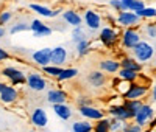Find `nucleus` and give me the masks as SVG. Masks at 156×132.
Segmentation results:
<instances>
[{
	"label": "nucleus",
	"instance_id": "obj_1",
	"mask_svg": "<svg viewBox=\"0 0 156 132\" xmlns=\"http://www.w3.org/2000/svg\"><path fill=\"white\" fill-rule=\"evenodd\" d=\"M154 45H151L150 42L147 41H140L134 48H133V56L140 62V64H144V62H148L153 59L154 56Z\"/></svg>",
	"mask_w": 156,
	"mask_h": 132
},
{
	"label": "nucleus",
	"instance_id": "obj_2",
	"mask_svg": "<svg viewBox=\"0 0 156 132\" xmlns=\"http://www.w3.org/2000/svg\"><path fill=\"white\" fill-rule=\"evenodd\" d=\"M140 41H142V39H140V33L134 28V26H133V28H125L120 33V45L125 50H133Z\"/></svg>",
	"mask_w": 156,
	"mask_h": 132
},
{
	"label": "nucleus",
	"instance_id": "obj_3",
	"mask_svg": "<svg viewBox=\"0 0 156 132\" xmlns=\"http://www.w3.org/2000/svg\"><path fill=\"white\" fill-rule=\"evenodd\" d=\"M98 39L106 48H112L117 42H119L120 34L115 28H112V26H103V28H100Z\"/></svg>",
	"mask_w": 156,
	"mask_h": 132
},
{
	"label": "nucleus",
	"instance_id": "obj_4",
	"mask_svg": "<svg viewBox=\"0 0 156 132\" xmlns=\"http://www.w3.org/2000/svg\"><path fill=\"white\" fill-rule=\"evenodd\" d=\"M140 17L137 16L136 11H120L119 16H117V23L123 28H133V26L139 25L140 23Z\"/></svg>",
	"mask_w": 156,
	"mask_h": 132
},
{
	"label": "nucleus",
	"instance_id": "obj_5",
	"mask_svg": "<svg viewBox=\"0 0 156 132\" xmlns=\"http://www.w3.org/2000/svg\"><path fill=\"white\" fill-rule=\"evenodd\" d=\"M101 16L98 14V12H95L94 9H86L84 14H83V25L86 26L87 30L90 31H97L101 28Z\"/></svg>",
	"mask_w": 156,
	"mask_h": 132
},
{
	"label": "nucleus",
	"instance_id": "obj_6",
	"mask_svg": "<svg viewBox=\"0 0 156 132\" xmlns=\"http://www.w3.org/2000/svg\"><path fill=\"white\" fill-rule=\"evenodd\" d=\"M2 75L9 79L11 86H23V84H27V76H25L23 72L19 70L17 67H5V69H2Z\"/></svg>",
	"mask_w": 156,
	"mask_h": 132
},
{
	"label": "nucleus",
	"instance_id": "obj_7",
	"mask_svg": "<svg viewBox=\"0 0 156 132\" xmlns=\"http://www.w3.org/2000/svg\"><path fill=\"white\" fill-rule=\"evenodd\" d=\"M48 86V81L37 72H31L27 75V87L34 90V92H42Z\"/></svg>",
	"mask_w": 156,
	"mask_h": 132
},
{
	"label": "nucleus",
	"instance_id": "obj_8",
	"mask_svg": "<svg viewBox=\"0 0 156 132\" xmlns=\"http://www.w3.org/2000/svg\"><path fill=\"white\" fill-rule=\"evenodd\" d=\"M148 92V87L139 83H129L126 92L122 95L123 100H142Z\"/></svg>",
	"mask_w": 156,
	"mask_h": 132
},
{
	"label": "nucleus",
	"instance_id": "obj_9",
	"mask_svg": "<svg viewBox=\"0 0 156 132\" xmlns=\"http://www.w3.org/2000/svg\"><path fill=\"white\" fill-rule=\"evenodd\" d=\"M153 117H154V109L151 107L150 104H142V107H140V109L137 110V113L134 115L133 121L144 127V126H147V124L153 120Z\"/></svg>",
	"mask_w": 156,
	"mask_h": 132
},
{
	"label": "nucleus",
	"instance_id": "obj_10",
	"mask_svg": "<svg viewBox=\"0 0 156 132\" xmlns=\"http://www.w3.org/2000/svg\"><path fill=\"white\" fill-rule=\"evenodd\" d=\"M78 113H80L83 118H87L90 121H97V120H101V118H105V110H101L95 106H78Z\"/></svg>",
	"mask_w": 156,
	"mask_h": 132
},
{
	"label": "nucleus",
	"instance_id": "obj_11",
	"mask_svg": "<svg viewBox=\"0 0 156 132\" xmlns=\"http://www.w3.org/2000/svg\"><path fill=\"white\" fill-rule=\"evenodd\" d=\"M108 113H109V117H114V118H117V120H120L122 123H125V121H129V120H133L134 118V115L129 112L123 104H117V106H109L108 107Z\"/></svg>",
	"mask_w": 156,
	"mask_h": 132
},
{
	"label": "nucleus",
	"instance_id": "obj_12",
	"mask_svg": "<svg viewBox=\"0 0 156 132\" xmlns=\"http://www.w3.org/2000/svg\"><path fill=\"white\" fill-rule=\"evenodd\" d=\"M31 59L34 64H37L39 67H45V65L51 64V48L45 47L41 50H36L31 53Z\"/></svg>",
	"mask_w": 156,
	"mask_h": 132
},
{
	"label": "nucleus",
	"instance_id": "obj_13",
	"mask_svg": "<svg viewBox=\"0 0 156 132\" xmlns=\"http://www.w3.org/2000/svg\"><path fill=\"white\" fill-rule=\"evenodd\" d=\"M30 26H31V31H33L34 37H45V36H50L51 33H53L51 26L45 25L42 20H39V19H33Z\"/></svg>",
	"mask_w": 156,
	"mask_h": 132
},
{
	"label": "nucleus",
	"instance_id": "obj_14",
	"mask_svg": "<svg viewBox=\"0 0 156 132\" xmlns=\"http://www.w3.org/2000/svg\"><path fill=\"white\" fill-rule=\"evenodd\" d=\"M67 56H69V53H67L66 47L58 45L55 48H51V64L61 65V67H62V65L67 62Z\"/></svg>",
	"mask_w": 156,
	"mask_h": 132
},
{
	"label": "nucleus",
	"instance_id": "obj_15",
	"mask_svg": "<svg viewBox=\"0 0 156 132\" xmlns=\"http://www.w3.org/2000/svg\"><path fill=\"white\" fill-rule=\"evenodd\" d=\"M87 83L90 87L94 89H100L106 84V76H105V72L101 70H92L89 75H87Z\"/></svg>",
	"mask_w": 156,
	"mask_h": 132
},
{
	"label": "nucleus",
	"instance_id": "obj_16",
	"mask_svg": "<svg viewBox=\"0 0 156 132\" xmlns=\"http://www.w3.org/2000/svg\"><path fill=\"white\" fill-rule=\"evenodd\" d=\"M31 123L36 126V127H45L48 124V115L47 112L42 109V107H36L31 113Z\"/></svg>",
	"mask_w": 156,
	"mask_h": 132
},
{
	"label": "nucleus",
	"instance_id": "obj_17",
	"mask_svg": "<svg viewBox=\"0 0 156 132\" xmlns=\"http://www.w3.org/2000/svg\"><path fill=\"white\" fill-rule=\"evenodd\" d=\"M62 20L70 26H83V16H80L75 9H66L62 12Z\"/></svg>",
	"mask_w": 156,
	"mask_h": 132
},
{
	"label": "nucleus",
	"instance_id": "obj_18",
	"mask_svg": "<svg viewBox=\"0 0 156 132\" xmlns=\"http://www.w3.org/2000/svg\"><path fill=\"white\" fill-rule=\"evenodd\" d=\"M28 8L33 11V12H36V14H39V16H42V17H56L61 11H55V9H51V8H48V6H45V5H41V3H30L28 5Z\"/></svg>",
	"mask_w": 156,
	"mask_h": 132
},
{
	"label": "nucleus",
	"instance_id": "obj_19",
	"mask_svg": "<svg viewBox=\"0 0 156 132\" xmlns=\"http://www.w3.org/2000/svg\"><path fill=\"white\" fill-rule=\"evenodd\" d=\"M53 106V113L59 118V120H62V121H67V120H70L72 118V107L70 106H67L66 103H61V104H51Z\"/></svg>",
	"mask_w": 156,
	"mask_h": 132
},
{
	"label": "nucleus",
	"instance_id": "obj_20",
	"mask_svg": "<svg viewBox=\"0 0 156 132\" xmlns=\"http://www.w3.org/2000/svg\"><path fill=\"white\" fill-rule=\"evenodd\" d=\"M17 98H19V92L14 86H6L0 93V101L3 104H12L17 101Z\"/></svg>",
	"mask_w": 156,
	"mask_h": 132
},
{
	"label": "nucleus",
	"instance_id": "obj_21",
	"mask_svg": "<svg viewBox=\"0 0 156 132\" xmlns=\"http://www.w3.org/2000/svg\"><path fill=\"white\" fill-rule=\"evenodd\" d=\"M47 101L50 104H61L67 101V93L61 89H50L47 92Z\"/></svg>",
	"mask_w": 156,
	"mask_h": 132
},
{
	"label": "nucleus",
	"instance_id": "obj_22",
	"mask_svg": "<svg viewBox=\"0 0 156 132\" xmlns=\"http://www.w3.org/2000/svg\"><path fill=\"white\" fill-rule=\"evenodd\" d=\"M122 69V65H120V61H115V59H103L100 62V70L101 72H105V73H117Z\"/></svg>",
	"mask_w": 156,
	"mask_h": 132
},
{
	"label": "nucleus",
	"instance_id": "obj_23",
	"mask_svg": "<svg viewBox=\"0 0 156 132\" xmlns=\"http://www.w3.org/2000/svg\"><path fill=\"white\" fill-rule=\"evenodd\" d=\"M120 65H122V69H129V70H134V72L142 70V64L134 56H123L120 59Z\"/></svg>",
	"mask_w": 156,
	"mask_h": 132
},
{
	"label": "nucleus",
	"instance_id": "obj_24",
	"mask_svg": "<svg viewBox=\"0 0 156 132\" xmlns=\"http://www.w3.org/2000/svg\"><path fill=\"white\" fill-rule=\"evenodd\" d=\"M92 130H94V124L87 118L72 123V132H92Z\"/></svg>",
	"mask_w": 156,
	"mask_h": 132
},
{
	"label": "nucleus",
	"instance_id": "obj_25",
	"mask_svg": "<svg viewBox=\"0 0 156 132\" xmlns=\"http://www.w3.org/2000/svg\"><path fill=\"white\" fill-rule=\"evenodd\" d=\"M123 11H139L145 8V0H122Z\"/></svg>",
	"mask_w": 156,
	"mask_h": 132
},
{
	"label": "nucleus",
	"instance_id": "obj_26",
	"mask_svg": "<svg viewBox=\"0 0 156 132\" xmlns=\"http://www.w3.org/2000/svg\"><path fill=\"white\" fill-rule=\"evenodd\" d=\"M80 75V70H78L76 67H67V69H62V72L59 73V76L56 78L59 83L62 81H69V79H73L75 76Z\"/></svg>",
	"mask_w": 156,
	"mask_h": 132
},
{
	"label": "nucleus",
	"instance_id": "obj_27",
	"mask_svg": "<svg viewBox=\"0 0 156 132\" xmlns=\"http://www.w3.org/2000/svg\"><path fill=\"white\" fill-rule=\"evenodd\" d=\"M117 75H119V78L122 79V81H126V83H134L137 76H139V72H134V70H129V69H120L119 72H117Z\"/></svg>",
	"mask_w": 156,
	"mask_h": 132
},
{
	"label": "nucleus",
	"instance_id": "obj_28",
	"mask_svg": "<svg viewBox=\"0 0 156 132\" xmlns=\"http://www.w3.org/2000/svg\"><path fill=\"white\" fill-rule=\"evenodd\" d=\"M41 70H42L44 75H47L50 78H58L59 73L62 72V67L61 65H55V64H48L45 67H41Z\"/></svg>",
	"mask_w": 156,
	"mask_h": 132
},
{
	"label": "nucleus",
	"instance_id": "obj_29",
	"mask_svg": "<svg viewBox=\"0 0 156 132\" xmlns=\"http://www.w3.org/2000/svg\"><path fill=\"white\" fill-rule=\"evenodd\" d=\"M142 104H144V103H142V100H125V101H123V106H125V107L131 112L133 115L137 113V110L142 107Z\"/></svg>",
	"mask_w": 156,
	"mask_h": 132
},
{
	"label": "nucleus",
	"instance_id": "obj_30",
	"mask_svg": "<svg viewBox=\"0 0 156 132\" xmlns=\"http://www.w3.org/2000/svg\"><path fill=\"white\" fill-rule=\"evenodd\" d=\"M92 132H111L109 130V118L105 117V118H101V120H97Z\"/></svg>",
	"mask_w": 156,
	"mask_h": 132
},
{
	"label": "nucleus",
	"instance_id": "obj_31",
	"mask_svg": "<svg viewBox=\"0 0 156 132\" xmlns=\"http://www.w3.org/2000/svg\"><path fill=\"white\" fill-rule=\"evenodd\" d=\"M75 50H76V55H78V56H80V58H84L87 53H89V50H90L89 41L86 39V41H81V42L75 44Z\"/></svg>",
	"mask_w": 156,
	"mask_h": 132
},
{
	"label": "nucleus",
	"instance_id": "obj_32",
	"mask_svg": "<svg viewBox=\"0 0 156 132\" xmlns=\"http://www.w3.org/2000/svg\"><path fill=\"white\" fill-rule=\"evenodd\" d=\"M31 30V26L30 23L27 22H16L14 25L9 28V34H17V33H25V31H28Z\"/></svg>",
	"mask_w": 156,
	"mask_h": 132
},
{
	"label": "nucleus",
	"instance_id": "obj_33",
	"mask_svg": "<svg viewBox=\"0 0 156 132\" xmlns=\"http://www.w3.org/2000/svg\"><path fill=\"white\" fill-rule=\"evenodd\" d=\"M137 12V16L144 20V19H154L156 17V8H153V6H145V8H142V9H139V11H136Z\"/></svg>",
	"mask_w": 156,
	"mask_h": 132
},
{
	"label": "nucleus",
	"instance_id": "obj_34",
	"mask_svg": "<svg viewBox=\"0 0 156 132\" xmlns=\"http://www.w3.org/2000/svg\"><path fill=\"white\" fill-rule=\"evenodd\" d=\"M86 39H87V36L83 31V26H75V28L72 30V41L75 44L81 42V41H86Z\"/></svg>",
	"mask_w": 156,
	"mask_h": 132
},
{
	"label": "nucleus",
	"instance_id": "obj_35",
	"mask_svg": "<svg viewBox=\"0 0 156 132\" xmlns=\"http://www.w3.org/2000/svg\"><path fill=\"white\" fill-rule=\"evenodd\" d=\"M122 132H142V126H139L137 123H129V121H125L122 124Z\"/></svg>",
	"mask_w": 156,
	"mask_h": 132
},
{
	"label": "nucleus",
	"instance_id": "obj_36",
	"mask_svg": "<svg viewBox=\"0 0 156 132\" xmlns=\"http://www.w3.org/2000/svg\"><path fill=\"white\" fill-rule=\"evenodd\" d=\"M122 121L120 120H117V118H114V117H109V130L111 132H119V130H122Z\"/></svg>",
	"mask_w": 156,
	"mask_h": 132
},
{
	"label": "nucleus",
	"instance_id": "obj_37",
	"mask_svg": "<svg viewBox=\"0 0 156 132\" xmlns=\"http://www.w3.org/2000/svg\"><path fill=\"white\" fill-rule=\"evenodd\" d=\"M11 19H12V12L11 11H2V12H0V25H2V26L9 23Z\"/></svg>",
	"mask_w": 156,
	"mask_h": 132
},
{
	"label": "nucleus",
	"instance_id": "obj_38",
	"mask_svg": "<svg viewBox=\"0 0 156 132\" xmlns=\"http://www.w3.org/2000/svg\"><path fill=\"white\" fill-rule=\"evenodd\" d=\"M145 31H147V36L150 39H156V23H147Z\"/></svg>",
	"mask_w": 156,
	"mask_h": 132
},
{
	"label": "nucleus",
	"instance_id": "obj_39",
	"mask_svg": "<svg viewBox=\"0 0 156 132\" xmlns=\"http://www.w3.org/2000/svg\"><path fill=\"white\" fill-rule=\"evenodd\" d=\"M76 104L78 106H90L92 104V100H90L87 95H81V96L76 98Z\"/></svg>",
	"mask_w": 156,
	"mask_h": 132
},
{
	"label": "nucleus",
	"instance_id": "obj_40",
	"mask_svg": "<svg viewBox=\"0 0 156 132\" xmlns=\"http://www.w3.org/2000/svg\"><path fill=\"white\" fill-rule=\"evenodd\" d=\"M109 6H111L114 11H117V12L123 11V6H122V0H109Z\"/></svg>",
	"mask_w": 156,
	"mask_h": 132
},
{
	"label": "nucleus",
	"instance_id": "obj_41",
	"mask_svg": "<svg viewBox=\"0 0 156 132\" xmlns=\"http://www.w3.org/2000/svg\"><path fill=\"white\" fill-rule=\"evenodd\" d=\"M9 58H11L9 53H8L5 48L0 47V62H3V61H6V59H9Z\"/></svg>",
	"mask_w": 156,
	"mask_h": 132
},
{
	"label": "nucleus",
	"instance_id": "obj_42",
	"mask_svg": "<svg viewBox=\"0 0 156 132\" xmlns=\"http://www.w3.org/2000/svg\"><path fill=\"white\" fill-rule=\"evenodd\" d=\"M151 101H154L156 103V84L153 86V89H151Z\"/></svg>",
	"mask_w": 156,
	"mask_h": 132
},
{
	"label": "nucleus",
	"instance_id": "obj_43",
	"mask_svg": "<svg viewBox=\"0 0 156 132\" xmlns=\"http://www.w3.org/2000/svg\"><path fill=\"white\" fill-rule=\"evenodd\" d=\"M5 34H6V31H5V26H2V25H0V39H2V37H5Z\"/></svg>",
	"mask_w": 156,
	"mask_h": 132
},
{
	"label": "nucleus",
	"instance_id": "obj_44",
	"mask_svg": "<svg viewBox=\"0 0 156 132\" xmlns=\"http://www.w3.org/2000/svg\"><path fill=\"white\" fill-rule=\"evenodd\" d=\"M6 86H8V84H5V83H0V93H2V90H3Z\"/></svg>",
	"mask_w": 156,
	"mask_h": 132
},
{
	"label": "nucleus",
	"instance_id": "obj_45",
	"mask_svg": "<svg viewBox=\"0 0 156 132\" xmlns=\"http://www.w3.org/2000/svg\"><path fill=\"white\" fill-rule=\"evenodd\" d=\"M153 45H154V50H156V39H154V44Z\"/></svg>",
	"mask_w": 156,
	"mask_h": 132
},
{
	"label": "nucleus",
	"instance_id": "obj_46",
	"mask_svg": "<svg viewBox=\"0 0 156 132\" xmlns=\"http://www.w3.org/2000/svg\"><path fill=\"white\" fill-rule=\"evenodd\" d=\"M0 73H2V70H0Z\"/></svg>",
	"mask_w": 156,
	"mask_h": 132
}]
</instances>
